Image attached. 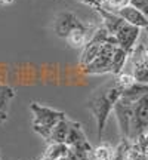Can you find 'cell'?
Masks as SVG:
<instances>
[{
	"instance_id": "6da1fadb",
	"label": "cell",
	"mask_w": 148,
	"mask_h": 160,
	"mask_svg": "<svg viewBox=\"0 0 148 160\" xmlns=\"http://www.w3.org/2000/svg\"><path fill=\"white\" fill-rule=\"evenodd\" d=\"M123 91L119 86L116 85V82L104 85L101 88H98L96 91L92 92L91 98L87 99L86 107L92 113L93 119L96 122V131H98V138L101 139L105 129V125L108 122V117L111 114V111L114 110L116 102L120 99Z\"/></svg>"
},
{
	"instance_id": "7a4b0ae2",
	"label": "cell",
	"mask_w": 148,
	"mask_h": 160,
	"mask_svg": "<svg viewBox=\"0 0 148 160\" xmlns=\"http://www.w3.org/2000/svg\"><path fill=\"white\" fill-rule=\"evenodd\" d=\"M30 110L33 113V120H31V126L34 129L36 133H39L40 137L49 141L51 138V132L55 126L64 120L67 116L62 111L53 110L51 107L42 105L39 102H33L30 105Z\"/></svg>"
},
{
	"instance_id": "3957f363",
	"label": "cell",
	"mask_w": 148,
	"mask_h": 160,
	"mask_svg": "<svg viewBox=\"0 0 148 160\" xmlns=\"http://www.w3.org/2000/svg\"><path fill=\"white\" fill-rule=\"evenodd\" d=\"M138 99L129 95H123L114 105L113 113L116 116L119 131L121 133V138H129L131 135V122H132V113H133V105Z\"/></svg>"
},
{
	"instance_id": "277c9868",
	"label": "cell",
	"mask_w": 148,
	"mask_h": 160,
	"mask_svg": "<svg viewBox=\"0 0 148 160\" xmlns=\"http://www.w3.org/2000/svg\"><path fill=\"white\" fill-rule=\"evenodd\" d=\"M119 45H114V43H104L101 48V52L89 65H86L83 70V73L86 74H92V76H98V74H107L113 71V55L114 51Z\"/></svg>"
},
{
	"instance_id": "5b68a950",
	"label": "cell",
	"mask_w": 148,
	"mask_h": 160,
	"mask_svg": "<svg viewBox=\"0 0 148 160\" xmlns=\"http://www.w3.org/2000/svg\"><path fill=\"white\" fill-rule=\"evenodd\" d=\"M148 128V93L142 95L133 105L129 139H136L138 135Z\"/></svg>"
},
{
	"instance_id": "8992f818",
	"label": "cell",
	"mask_w": 148,
	"mask_h": 160,
	"mask_svg": "<svg viewBox=\"0 0 148 160\" xmlns=\"http://www.w3.org/2000/svg\"><path fill=\"white\" fill-rule=\"evenodd\" d=\"M86 27L87 25L83 24V21H80L79 18L70 11L58 13L55 21H53V30H55V33L59 37H62V39H67L70 36V33H73L74 30L86 28Z\"/></svg>"
},
{
	"instance_id": "52a82bcc",
	"label": "cell",
	"mask_w": 148,
	"mask_h": 160,
	"mask_svg": "<svg viewBox=\"0 0 148 160\" xmlns=\"http://www.w3.org/2000/svg\"><path fill=\"white\" fill-rule=\"evenodd\" d=\"M65 144L68 145L70 148H83V150H87V151H93L80 122L70 120V131H68V137H67Z\"/></svg>"
},
{
	"instance_id": "ba28073f",
	"label": "cell",
	"mask_w": 148,
	"mask_h": 160,
	"mask_svg": "<svg viewBox=\"0 0 148 160\" xmlns=\"http://www.w3.org/2000/svg\"><path fill=\"white\" fill-rule=\"evenodd\" d=\"M141 30L142 28H139L136 25H132V24L126 22L125 25L117 31V34H116V39H117L119 46L131 53V52L133 51V48L136 46V40L139 39Z\"/></svg>"
},
{
	"instance_id": "9c48e42d",
	"label": "cell",
	"mask_w": 148,
	"mask_h": 160,
	"mask_svg": "<svg viewBox=\"0 0 148 160\" xmlns=\"http://www.w3.org/2000/svg\"><path fill=\"white\" fill-rule=\"evenodd\" d=\"M95 11L101 15V18H102V25L108 30L110 34L116 36L117 34V31H119V30L126 24V21L120 17L119 13L108 11V9H105L104 6L102 8H98V9H95Z\"/></svg>"
},
{
	"instance_id": "30bf717a",
	"label": "cell",
	"mask_w": 148,
	"mask_h": 160,
	"mask_svg": "<svg viewBox=\"0 0 148 160\" xmlns=\"http://www.w3.org/2000/svg\"><path fill=\"white\" fill-rule=\"evenodd\" d=\"M116 13H119L120 17L123 18L127 24L136 25V27H139V28H147L148 27V18L145 17L141 11H138L136 8H133L132 5L125 6L123 9L117 11Z\"/></svg>"
},
{
	"instance_id": "8fae6325",
	"label": "cell",
	"mask_w": 148,
	"mask_h": 160,
	"mask_svg": "<svg viewBox=\"0 0 148 160\" xmlns=\"http://www.w3.org/2000/svg\"><path fill=\"white\" fill-rule=\"evenodd\" d=\"M15 98V91L9 85L0 83V125H3L7 120L9 114V107H11L12 99Z\"/></svg>"
},
{
	"instance_id": "7c38bea8",
	"label": "cell",
	"mask_w": 148,
	"mask_h": 160,
	"mask_svg": "<svg viewBox=\"0 0 148 160\" xmlns=\"http://www.w3.org/2000/svg\"><path fill=\"white\" fill-rule=\"evenodd\" d=\"M131 59L133 67H147L148 68V43L141 42L138 43L131 52Z\"/></svg>"
},
{
	"instance_id": "4fadbf2b",
	"label": "cell",
	"mask_w": 148,
	"mask_h": 160,
	"mask_svg": "<svg viewBox=\"0 0 148 160\" xmlns=\"http://www.w3.org/2000/svg\"><path fill=\"white\" fill-rule=\"evenodd\" d=\"M68 151H70V147L67 144H58V142H53V144H49L47 148L45 150L43 153V159H47V160H61L64 157L68 156Z\"/></svg>"
},
{
	"instance_id": "5bb4252c",
	"label": "cell",
	"mask_w": 148,
	"mask_h": 160,
	"mask_svg": "<svg viewBox=\"0 0 148 160\" xmlns=\"http://www.w3.org/2000/svg\"><path fill=\"white\" fill-rule=\"evenodd\" d=\"M68 131H70V120L65 117L64 120H61L51 132V138H49V144H53V142H58L61 144L67 141V137H68Z\"/></svg>"
},
{
	"instance_id": "9a60e30c",
	"label": "cell",
	"mask_w": 148,
	"mask_h": 160,
	"mask_svg": "<svg viewBox=\"0 0 148 160\" xmlns=\"http://www.w3.org/2000/svg\"><path fill=\"white\" fill-rule=\"evenodd\" d=\"M91 30H89V27H86V28L74 30L73 33H70V36L65 40L68 42V45L71 48H85L86 43L91 39Z\"/></svg>"
},
{
	"instance_id": "2e32d148",
	"label": "cell",
	"mask_w": 148,
	"mask_h": 160,
	"mask_svg": "<svg viewBox=\"0 0 148 160\" xmlns=\"http://www.w3.org/2000/svg\"><path fill=\"white\" fill-rule=\"evenodd\" d=\"M91 160H116V147L102 142L93 148L91 154Z\"/></svg>"
},
{
	"instance_id": "e0dca14e",
	"label": "cell",
	"mask_w": 148,
	"mask_h": 160,
	"mask_svg": "<svg viewBox=\"0 0 148 160\" xmlns=\"http://www.w3.org/2000/svg\"><path fill=\"white\" fill-rule=\"evenodd\" d=\"M127 58H131V53L127 51H125L123 48L117 46L113 55V71H111V74L117 76L120 73H123V68H125V64L127 61Z\"/></svg>"
},
{
	"instance_id": "ac0fdd59",
	"label": "cell",
	"mask_w": 148,
	"mask_h": 160,
	"mask_svg": "<svg viewBox=\"0 0 148 160\" xmlns=\"http://www.w3.org/2000/svg\"><path fill=\"white\" fill-rule=\"evenodd\" d=\"M114 82H116V85L119 86L121 91H126V89H129L131 86H133L136 83L133 74H129V73H120V74H117Z\"/></svg>"
},
{
	"instance_id": "d6986e66",
	"label": "cell",
	"mask_w": 148,
	"mask_h": 160,
	"mask_svg": "<svg viewBox=\"0 0 148 160\" xmlns=\"http://www.w3.org/2000/svg\"><path fill=\"white\" fill-rule=\"evenodd\" d=\"M133 77L138 83L148 85V68L147 67H133Z\"/></svg>"
},
{
	"instance_id": "ffe728a7",
	"label": "cell",
	"mask_w": 148,
	"mask_h": 160,
	"mask_svg": "<svg viewBox=\"0 0 148 160\" xmlns=\"http://www.w3.org/2000/svg\"><path fill=\"white\" fill-rule=\"evenodd\" d=\"M129 5H131V0H107V3L104 5V8L111 12H117L120 9H123L125 6H129Z\"/></svg>"
},
{
	"instance_id": "44dd1931",
	"label": "cell",
	"mask_w": 148,
	"mask_h": 160,
	"mask_svg": "<svg viewBox=\"0 0 148 160\" xmlns=\"http://www.w3.org/2000/svg\"><path fill=\"white\" fill-rule=\"evenodd\" d=\"M135 141L139 145V148L142 150L144 153H145V156L148 157V128H145V131H142L138 135V138Z\"/></svg>"
},
{
	"instance_id": "7402d4cb",
	"label": "cell",
	"mask_w": 148,
	"mask_h": 160,
	"mask_svg": "<svg viewBox=\"0 0 148 160\" xmlns=\"http://www.w3.org/2000/svg\"><path fill=\"white\" fill-rule=\"evenodd\" d=\"M131 5L136 8L138 11H141L148 18V0H131Z\"/></svg>"
},
{
	"instance_id": "603a6c76",
	"label": "cell",
	"mask_w": 148,
	"mask_h": 160,
	"mask_svg": "<svg viewBox=\"0 0 148 160\" xmlns=\"http://www.w3.org/2000/svg\"><path fill=\"white\" fill-rule=\"evenodd\" d=\"M81 3H85V5L91 6L93 9H98V8H102L105 3H107V0H80Z\"/></svg>"
},
{
	"instance_id": "cb8c5ba5",
	"label": "cell",
	"mask_w": 148,
	"mask_h": 160,
	"mask_svg": "<svg viewBox=\"0 0 148 160\" xmlns=\"http://www.w3.org/2000/svg\"><path fill=\"white\" fill-rule=\"evenodd\" d=\"M15 0H0V6H9L12 5Z\"/></svg>"
},
{
	"instance_id": "d4e9b609",
	"label": "cell",
	"mask_w": 148,
	"mask_h": 160,
	"mask_svg": "<svg viewBox=\"0 0 148 160\" xmlns=\"http://www.w3.org/2000/svg\"><path fill=\"white\" fill-rule=\"evenodd\" d=\"M144 30H145V33H147V36H148V27L147 28H144Z\"/></svg>"
},
{
	"instance_id": "484cf974",
	"label": "cell",
	"mask_w": 148,
	"mask_h": 160,
	"mask_svg": "<svg viewBox=\"0 0 148 160\" xmlns=\"http://www.w3.org/2000/svg\"><path fill=\"white\" fill-rule=\"evenodd\" d=\"M40 160H47V159H43V157H42V159H40Z\"/></svg>"
}]
</instances>
